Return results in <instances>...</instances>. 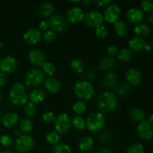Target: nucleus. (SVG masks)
<instances>
[{"mask_svg":"<svg viewBox=\"0 0 153 153\" xmlns=\"http://www.w3.org/2000/svg\"><path fill=\"white\" fill-rule=\"evenodd\" d=\"M97 106L101 112L113 111L117 107V97L111 91H105L98 97Z\"/></svg>","mask_w":153,"mask_h":153,"instance_id":"1","label":"nucleus"},{"mask_svg":"<svg viewBox=\"0 0 153 153\" xmlns=\"http://www.w3.org/2000/svg\"><path fill=\"white\" fill-rule=\"evenodd\" d=\"M10 102L15 105L20 106L26 104L28 100V94L25 85L20 82L15 83L9 93Z\"/></svg>","mask_w":153,"mask_h":153,"instance_id":"2","label":"nucleus"},{"mask_svg":"<svg viewBox=\"0 0 153 153\" xmlns=\"http://www.w3.org/2000/svg\"><path fill=\"white\" fill-rule=\"evenodd\" d=\"M75 96L82 101L90 100L94 97L95 89L92 84L88 81H79L75 84L73 87Z\"/></svg>","mask_w":153,"mask_h":153,"instance_id":"3","label":"nucleus"},{"mask_svg":"<svg viewBox=\"0 0 153 153\" xmlns=\"http://www.w3.org/2000/svg\"><path fill=\"white\" fill-rule=\"evenodd\" d=\"M86 127L89 131H97L101 130L105 124L104 115L100 112H92L85 120Z\"/></svg>","mask_w":153,"mask_h":153,"instance_id":"4","label":"nucleus"},{"mask_svg":"<svg viewBox=\"0 0 153 153\" xmlns=\"http://www.w3.org/2000/svg\"><path fill=\"white\" fill-rule=\"evenodd\" d=\"M54 125L57 133L59 134H66L71 128L72 122L70 117L66 113L60 114L55 117Z\"/></svg>","mask_w":153,"mask_h":153,"instance_id":"5","label":"nucleus"},{"mask_svg":"<svg viewBox=\"0 0 153 153\" xmlns=\"http://www.w3.org/2000/svg\"><path fill=\"white\" fill-rule=\"evenodd\" d=\"M45 79L44 73L39 69H31L25 76V83L28 87H37L41 85Z\"/></svg>","mask_w":153,"mask_h":153,"instance_id":"6","label":"nucleus"},{"mask_svg":"<svg viewBox=\"0 0 153 153\" xmlns=\"http://www.w3.org/2000/svg\"><path fill=\"white\" fill-rule=\"evenodd\" d=\"M34 146V140L31 135L22 134L16 138L15 147L19 152L26 153L29 152Z\"/></svg>","mask_w":153,"mask_h":153,"instance_id":"7","label":"nucleus"},{"mask_svg":"<svg viewBox=\"0 0 153 153\" xmlns=\"http://www.w3.org/2000/svg\"><path fill=\"white\" fill-rule=\"evenodd\" d=\"M84 20L86 25L93 28H97L102 25L104 18L103 14L98 10H92L86 13L84 16Z\"/></svg>","mask_w":153,"mask_h":153,"instance_id":"8","label":"nucleus"},{"mask_svg":"<svg viewBox=\"0 0 153 153\" xmlns=\"http://www.w3.org/2000/svg\"><path fill=\"white\" fill-rule=\"evenodd\" d=\"M121 10L119 6L114 3H111L106 6L103 13L104 20L107 21L109 23L114 24L119 19L120 16Z\"/></svg>","mask_w":153,"mask_h":153,"instance_id":"9","label":"nucleus"},{"mask_svg":"<svg viewBox=\"0 0 153 153\" xmlns=\"http://www.w3.org/2000/svg\"><path fill=\"white\" fill-rule=\"evenodd\" d=\"M49 28L55 33L64 32L67 29V22L62 16L59 14L52 15L48 19Z\"/></svg>","mask_w":153,"mask_h":153,"instance_id":"10","label":"nucleus"},{"mask_svg":"<svg viewBox=\"0 0 153 153\" xmlns=\"http://www.w3.org/2000/svg\"><path fill=\"white\" fill-rule=\"evenodd\" d=\"M137 134L143 140H149L153 138V126L149 121L140 122L137 128Z\"/></svg>","mask_w":153,"mask_h":153,"instance_id":"11","label":"nucleus"},{"mask_svg":"<svg viewBox=\"0 0 153 153\" xmlns=\"http://www.w3.org/2000/svg\"><path fill=\"white\" fill-rule=\"evenodd\" d=\"M23 40L28 45H34L42 38V33L37 28H29L22 35Z\"/></svg>","mask_w":153,"mask_h":153,"instance_id":"12","label":"nucleus"},{"mask_svg":"<svg viewBox=\"0 0 153 153\" xmlns=\"http://www.w3.org/2000/svg\"><path fill=\"white\" fill-rule=\"evenodd\" d=\"M17 67V61L13 56H6L0 61V70L4 73H13Z\"/></svg>","mask_w":153,"mask_h":153,"instance_id":"13","label":"nucleus"},{"mask_svg":"<svg viewBox=\"0 0 153 153\" xmlns=\"http://www.w3.org/2000/svg\"><path fill=\"white\" fill-rule=\"evenodd\" d=\"M84 12L82 9L79 7H73L69 9L66 14L67 21L70 23L76 24L81 22L84 19Z\"/></svg>","mask_w":153,"mask_h":153,"instance_id":"14","label":"nucleus"},{"mask_svg":"<svg viewBox=\"0 0 153 153\" xmlns=\"http://www.w3.org/2000/svg\"><path fill=\"white\" fill-rule=\"evenodd\" d=\"M28 60L32 65L35 67H42L46 62V57L41 50L37 49H31L28 53Z\"/></svg>","mask_w":153,"mask_h":153,"instance_id":"15","label":"nucleus"},{"mask_svg":"<svg viewBox=\"0 0 153 153\" xmlns=\"http://www.w3.org/2000/svg\"><path fill=\"white\" fill-rule=\"evenodd\" d=\"M126 18L131 23L140 24L144 18V14L138 7H131L127 11Z\"/></svg>","mask_w":153,"mask_h":153,"instance_id":"16","label":"nucleus"},{"mask_svg":"<svg viewBox=\"0 0 153 153\" xmlns=\"http://www.w3.org/2000/svg\"><path fill=\"white\" fill-rule=\"evenodd\" d=\"M126 78L127 82L131 85H138L142 81L141 73L135 68L128 69L126 73Z\"/></svg>","mask_w":153,"mask_h":153,"instance_id":"17","label":"nucleus"},{"mask_svg":"<svg viewBox=\"0 0 153 153\" xmlns=\"http://www.w3.org/2000/svg\"><path fill=\"white\" fill-rule=\"evenodd\" d=\"M45 88L46 91L50 94H55L59 92L61 88V83L59 80H58L55 78H48L44 82Z\"/></svg>","mask_w":153,"mask_h":153,"instance_id":"18","label":"nucleus"},{"mask_svg":"<svg viewBox=\"0 0 153 153\" xmlns=\"http://www.w3.org/2000/svg\"><path fill=\"white\" fill-rule=\"evenodd\" d=\"M45 98H46V93L43 90L40 88H35L32 90L28 95L30 102L34 105L41 103L45 100Z\"/></svg>","mask_w":153,"mask_h":153,"instance_id":"19","label":"nucleus"},{"mask_svg":"<svg viewBox=\"0 0 153 153\" xmlns=\"http://www.w3.org/2000/svg\"><path fill=\"white\" fill-rule=\"evenodd\" d=\"M18 121H19V117L16 113H13V112H8L5 114L1 119V123L6 128H13L15 126H16Z\"/></svg>","mask_w":153,"mask_h":153,"instance_id":"20","label":"nucleus"},{"mask_svg":"<svg viewBox=\"0 0 153 153\" xmlns=\"http://www.w3.org/2000/svg\"><path fill=\"white\" fill-rule=\"evenodd\" d=\"M146 45V43L144 39L139 37H133L128 41V47L134 52H140L142 50H144Z\"/></svg>","mask_w":153,"mask_h":153,"instance_id":"21","label":"nucleus"},{"mask_svg":"<svg viewBox=\"0 0 153 153\" xmlns=\"http://www.w3.org/2000/svg\"><path fill=\"white\" fill-rule=\"evenodd\" d=\"M117 76L113 72H108L104 76L102 83L105 87L108 88H113L117 84Z\"/></svg>","mask_w":153,"mask_h":153,"instance_id":"22","label":"nucleus"},{"mask_svg":"<svg viewBox=\"0 0 153 153\" xmlns=\"http://www.w3.org/2000/svg\"><path fill=\"white\" fill-rule=\"evenodd\" d=\"M114 28L120 37H126L128 32V26L126 22L123 20H118L117 22L114 24Z\"/></svg>","mask_w":153,"mask_h":153,"instance_id":"23","label":"nucleus"},{"mask_svg":"<svg viewBox=\"0 0 153 153\" xmlns=\"http://www.w3.org/2000/svg\"><path fill=\"white\" fill-rule=\"evenodd\" d=\"M115 66V61L112 57L105 56L101 58L99 62V67L102 70L108 71L113 69Z\"/></svg>","mask_w":153,"mask_h":153,"instance_id":"24","label":"nucleus"},{"mask_svg":"<svg viewBox=\"0 0 153 153\" xmlns=\"http://www.w3.org/2000/svg\"><path fill=\"white\" fill-rule=\"evenodd\" d=\"M94 144V140H93L92 137H84L79 140V148L81 151H83V152H88V151L91 150L93 148Z\"/></svg>","mask_w":153,"mask_h":153,"instance_id":"25","label":"nucleus"},{"mask_svg":"<svg viewBox=\"0 0 153 153\" xmlns=\"http://www.w3.org/2000/svg\"><path fill=\"white\" fill-rule=\"evenodd\" d=\"M54 11V7L51 3L43 2L40 4L39 13L43 17H50Z\"/></svg>","mask_w":153,"mask_h":153,"instance_id":"26","label":"nucleus"},{"mask_svg":"<svg viewBox=\"0 0 153 153\" xmlns=\"http://www.w3.org/2000/svg\"><path fill=\"white\" fill-rule=\"evenodd\" d=\"M134 31L137 37L143 38L149 34V28L146 24L140 23L134 27Z\"/></svg>","mask_w":153,"mask_h":153,"instance_id":"27","label":"nucleus"},{"mask_svg":"<svg viewBox=\"0 0 153 153\" xmlns=\"http://www.w3.org/2000/svg\"><path fill=\"white\" fill-rule=\"evenodd\" d=\"M33 128V122L28 118H24L21 120L19 123V130L23 134L30 132Z\"/></svg>","mask_w":153,"mask_h":153,"instance_id":"28","label":"nucleus"},{"mask_svg":"<svg viewBox=\"0 0 153 153\" xmlns=\"http://www.w3.org/2000/svg\"><path fill=\"white\" fill-rule=\"evenodd\" d=\"M87 110V105L84 101L79 100L76 102L73 105V111L75 114H77V116L83 114Z\"/></svg>","mask_w":153,"mask_h":153,"instance_id":"29","label":"nucleus"},{"mask_svg":"<svg viewBox=\"0 0 153 153\" xmlns=\"http://www.w3.org/2000/svg\"><path fill=\"white\" fill-rule=\"evenodd\" d=\"M130 116H131V118L133 120V121L138 123L143 121L146 114H145V112L141 109L134 108L131 111Z\"/></svg>","mask_w":153,"mask_h":153,"instance_id":"30","label":"nucleus"},{"mask_svg":"<svg viewBox=\"0 0 153 153\" xmlns=\"http://www.w3.org/2000/svg\"><path fill=\"white\" fill-rule=\"evenodd\" d=\"M46 140L50 145L58 144L60 143V134L56 131H49L46 134Z\"/></svg>","mask_w":153,"mask_h":153,"instance_id":"31","label":"nucleus"},{"mask_svg":"<svg viewBox=\"0 0 153 153\" xmlns=\"http://www.w3.org/2000/svg\"><path fill=\"white\" fill-rule=\"evenodd\" d=\"M71 122L73 127L77 130H82L86 127L85 120L81 116H76L75 117H73Z\"/></svg>","mask_w":153,"mask_h":153,"instance_id":"32","label":"nucleus"},{"mask_svg":"<svg viewBox=\"0 0 153 153\" xmlns=\"http://www.w3.org/2000/svg\"><path fill=\"white\" fill-rule=\"evenodd\" d=\"M132 54L130 49H122L120 50L117 53V58L120 61L123 62H128L131 60Z\"/></svg>","mask_w":153,"mask_h":153,"instance_id":"33","label":"nucleus"},{"mask_svg":"<svg viewBox=\"0 0 153 153\" xmlns=\"http://www.w3.org/2000/svg\"><path fill=\"white\" fill-rule=\"evenodd\" d=\"M53 153H72V149L68 144L61 142L55 145Z\"/></svg>","mask_w":153,"mask_h":153,"instance_id":"34","label":"nucleus"},{"mask_svg":"<svg viewBox=\"0 0 153 153\" xmlns=\"http://www.w3.org/2000/svg\"><path fill=\"white\" fill-rule=\"evenodd\" d=\"M42 72L44 75H47L49 76H52L55 73V67L52 62L46 61L42 66Z\"/></svg>","mask_w":153,"mask_h":153,"instance_id":"35","label":"nucleus"},{"mask_svg":"<svg viewBox=\"0 0 153 153\" xmlns=\"http://www.w3.org/2000/svg\"><path fill=\"white\" fill-rule=\"evenodd\" d=\"M71 68L74 72L77 73H81L85 70V64L82 61L79 59H75L70 63Z\"/></svg>","mask_w":153,"mask_h":153,"instance_id":"36","label":"nucleus"},{"mask_svg":"<svg viewBox=\"0 0 153 153\" xmlns=\"http://www.w3.org/2000/svg\"><path fill=\"white\" fill-rule=\"evenodd\" d=\"M130 91V86L128 84L123 83L119 85L116 89L117 95L119 97H124Z\"/></svg>","mask_w":153,"mask_h":153,"instance_id":"37","label":"nucleus"},{"mask_svg":"<svg viewBox=\"0 0 153 153\" xmlns=\"http://www.w3.org/2000/svg\"><path fill=\"white\" fill-rule=\"evenodd\" d=\"M127 153H144V148L141 143H134L128 148Z\"/></svg>","mask_w":153,"mask_h":153,"instance_id":"38","label":"nucleus"},{"mask_svg":"<svg viewBox=\"0 0 153 153\" xmlns=\"http://www.w3.org/2000/svg\"><path fill=\"white\" fill-rule=\"evenodd\" d=\"M95 34L97 35V37H99V38L104 39L107 37L108 32V29L105 26L101 25V26H99L97 28H96Z\"/></svg>","mask_w":153,"mask_h":153,"instance_id":"39","label":"nucleus"},{"mask_svg":"<svg viewBox=\"0 0 153 153\" xmlns=\"http://www.w3.org/2000/svg\"><path fill=\"white\" fill-rule=\"evenodd\" d=\"M43 39L46 40L48 43H52L55 41L57 38V34L55 31L52 30H48V31H45L44 34L43 35Z\"/></svg>","mask_w":153,"mask_h":153,"instance_id":"40","label":"nucleus"},{"mask_svg":"<svg viewBox=\"0 0 153 153\" xmlns=\"http://www.w3.org/2000/svg\"><path fill=\"white\" fill-rule=\"evenodd\" d=\"M0 143L4 147L9 148L13 145V140L9 137L8 135L3 134L0 137Z\"/></svg>","mask_w":153,"mask_h":153,"instance_id":"41","label":"nucleus"},{"mask_svg":"<svg viewBox=\"0 0 153 153\" xmlns=\"http://www.w3.org/2000/svg\"><path fill=\"white\" fill-rule=\"evenodd\" d=\"M24 111H25V113L27 116L33 117L35 114L36 112L35 105L31 102L26 103V105H25V108H24Z\"/></svg>","mask_w":153,"mask_h":153,"instance_id":"42","label":"nucleus"},{"mask_svg":"<svg viewBox=\"0 0 153 153\" xmlns=\"http://www.w3.org/2000/svg\"><path fill=\"white\" fill-rule=\"evenodd\" d=\"M141 7L144 11L149 12H153V1L151 0H143L141 2Z\"/></svg>","mask_w":153,"mask_h":153,"instance_id":"43","label":"nucleus"},{"mask_svg":"<svg viewBox=\"0 0 153 153\" xmlns=\"http://www.w3.org/2000/svg\"><path fill=\"white\" fill-rule=\"evenodd\" d=\"M42 118H43V120L44 121L45 123H53L55 120V114H54L53 112L52 111L44 112Z\"/></svg>","mask_w":153,"mask_h":153,"instance_id":"44","label":"nucleus"},{"mask_svg":"<svg viewBox=\"0 0 153 153\" xmlns=\"http://www.w3.org/2000/svg\"><path fill=\"white\" fill-rule=\"evenodd\" d=\"M107 52L108 53V55H110V57L114 56V55H116L118 53L117 46L114 44L110 45V46H108V48Z\"/></svg>","mask_w":153,"mask_h":153,"instance_id":"45","label":"nucleus"},{"mask_svg":"<svg viewBox=\"0 0 153 153\" xmlns=\"http://www.w3.org/2000/svg\"><path fill=\"white\" fill-rule=\"evenodd\" d=\"M39 30L40 31H46L49 30V22H48V20H42L41 22L39 23Z\"/></svg>","mask_w":153,"mask_h":153,"instance_id":"46","label":"nucleus"},{"mask_svg":"<svg viewBox=\"0 0 153 153\" xmlns=\"http://www.w3.org/2000/svg\"><path fill=\"white\" fill-rule=\"evenodd\" d=\"M96 76H97V73L96 71L93 69H90L88 72H87V77L90 80H94L96 79Z\"/></svg>","mask_w":153,"mask_h":153,"instance_id":"47","label":"nucleus"},{"mask_svg":"<svg viewBox=\"0 0 153 153\" xmlns=\"http://www.w3.org/2000/svg\"><path fill=\"white\" fill-rule=\"evenodd\" d=\"M7 82V76L5 73L0 72V86H3Z\"/></svg>","mask_w":153,"mask_h":153,"instance_id":"48","label":"nucleus"},{"mask_svg":"<svg viewBox=\"0 0 153 153\" xmlns=\"http://www.w3.org/2000/svg\"><path fill=\"white\" fill-rule=\"evenodd\" d=\"M96 4H98L99 6H107L111 4V1L109 0H100V1H96Z\"/></svg>","mask_w":153,"mask_h":153,"instance_id":"49","label":"nucleus"},{"mask_svg":"<svg viewBox=\"0 0 153 153\" xmlns=\"http://www.w3.org/2000/svg\"><path fill=\"white\" fill-rule=\"evenodd\" d=\"M146 21L149 23H152L153 22V13H149L147 16H146Z\"/></svg>","mask_w":153,"mask_h":153,"instance_id":"50","label":"nucleus"},{"mask_svg":"<svg viewBox=\"0 0 153 153\" xmlns=\"http://www.w3.org/2000/svg\"><path fill=\"white\" fill-rule=\"evenodd\" d=\"M82 3L85 6H88L91 4V1H90V0H84V1H82Z\"/></svg>","mask_w":153,"mask_h":153,"instance_id":"51","label":"nucleus"},{"mask_svg":"<svg viewBox=\"0 0 153 153\" xmlns=\"http://www.w3.org/2000/svg\"><path fill=\"white\" fill-rule=\"evenodd\" d=\"M144 50L146 51V52H150L151 50H152V47H151L150 45H148L146 44V46H145V48H144Z\"/></svg>","mask_w":153,"mask_h":153,"instance_id":"52","label":"nucleus"},{"mask_svg":"<svg viewBox=\"0 0 153 153\" xmlns=\"http://www.w3.org/2000/svg\"><path fill=\"white\" fill-rule=\"evenodd\" d=\"M13 134H14L15 136H16V137H19V135H21V131H20V130H19V129L15 130V131H13Z\"/></svg>","mask_w":153,"mask_h":153,"instance_id":"53","label":"nucleus"},{"mask_svg":"<svg viewBox=\"0 0 153 153\" xmlns=\"http://www.w3.org/2000/svg\"><path fill=\"white\" fill-rule=\"evenodd\" d=\"M100 153H112V152L109 149H103Z\"/></svg>","mask_w":153,"mask_h":153,"instance_id":"54","label":"nucleus"},{"mask_svg":"<svg viewBox=\"0 0 153 153\" xmlns=\"http://www.w3.org/2000/svg\"><path fill=\"white\" fill-rule=\"evenodd\" d=\"M149 122L152 125H153V114L152 115H151L150 117H149Z\"/></svg>","mask_w":153,"mask_h":153,"instance_id":"55","label":"nucleus"},{"mask_svg":"<svg viewBox=\"0 0 153 153\" xmlns=\"http://www.w3.org/2000/svg\"><path fill=\"white\" fill-rule=\"evenodd\" d=\"M3 46H4V43L1 41H0V49H2Z\"/></svg>","mask_w":153,"mask_h":153,"instance_id":"56","label":"nucleus"},{"mask_svg":"<svg viewBox=\"0 0 153 153\" xmlns=\"http://www.w3.org/2000/svg\"><path fill=\"white\" fill-rule=\"evenodd\" d=\"M0 153H13L12 152H10V151H2V152H1Z\"/></svg>","mask_w":153,"mask_h":153,"instance_id":"57","label":"nucleus"},{"mask_svg":"<svg viewBox=\"0 0 153 153\" xmlns=\"http://www.w3.org/2000/svg\"><path fill=\"white\" fill-rule=\"evenodd\" d=\"M1 91H0V101H1Z\"/></svg>","mask_w":153,"mask_h":153,"instance_id":"58","label":"nucleus"},{"mask_svg":"<svg viewBox=\"0 0 153 153\" xmlns=\"http://www.w3.org/2000/svg\"><path fill=\"white\" fill-rule=\"evenodd\" d=\"M151 47H152V49H153V41L152 42V46H151Z\"/></svg>","mask_w":153,"mask_h":153,"instance_id":"59","label":"nucleus"},{"mask_svg":"<svg viewBox=\"0 0 153 153\" xmlns=\"http://www.w3.org/2000/svg\"><path fill=\"white\" fill-rule=\"evenodd\" d=\"M0 120H1V113H0Z\"/></svg>","mask_w":153,"mask_h":153,"instance_id":"60","label":"nucleus"},{"mask_svg":"<svg viewBox=\"0 0 153 153\" xmlns=\"http://www.w3.org/2000/svg\"><path fill=\"white\" fill-rule=\"evenodd\" d=\"M91 153H94V152H91Z\"/></svg>","mask_w":153,"mask_h":153,"instance_id":"61","label":"nucleus"}]
</instances>
